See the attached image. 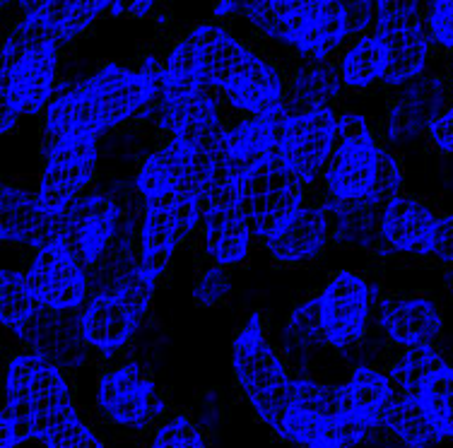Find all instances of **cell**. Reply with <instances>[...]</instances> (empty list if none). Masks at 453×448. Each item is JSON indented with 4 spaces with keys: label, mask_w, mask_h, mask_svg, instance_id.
Listing matches in <instances>:
<instances>
[{
    "label": "cell",
    "mask_w": 453,
    "mask_h": 448,
    "mask_svg": "<svg viewBox=\"0 0 453 448\" xmlns=\"http://www.w3.org/2000/svg\"><path fill=\"white\" fill-rule=\"evenodd\" d=\"M159 95L162 89L142 71L106 63L92 78L61 92L46 109L42 133L44 157L70 140H99L104 133L119 131L126 121H135L140 111L157 102Z\"/></svg>",
    "instance_id": "1"
},
{
    "label": "cell",
    "mask_w": 453,
    "mask_h": 448,
    "mask_svg": "<svg viewBox=\"0 0 453 448\" xmlns=\"http://www.w3.org/2000/svg\"><path fill=\"white\" fill-rule=\"evenodd\" d=\"M58 42L42 19L25 12L3 44L0 109L35 116L51 106L56 92Z\"/></svg>",
    "instance_id": "2"
},
{
    "label": "cell",
    "mask_w": 453,
    "mask_h": 448,
    "mask_svg": "<svg viewBox=\"0 0 453 448\" xmlns=\"http://www.w3.org/2000/svg\"><path fill=\"white\" fill-rule=\"evenodd\" d=\"M232 367L236 383L253 413L278 434L288 413L292 376L288 364L265 338L261 314H251L244 328L236 333L232 345Z\"/></svg>",
    "instance_id": "3"
},
{
    "label": "cell",
    "mask_w": 453,
    "mask_h": 448,
    "mask_svg": "<svg viewBox=\"0 0 453 448\" xmlns=\"http://www.w3.org/2000/svg\"><path fill=\"white\" fill-rule=\"evenodd\" d=\"M379 142L362 114L348 111L338 116V140L326 167V186L331 201H366L372 195L379 162Z\"/></svg>",
    "instance_id": "4"
},
{
    "label": "cell",
    "mask_w": 453,
    "mask_h": 448,
    "mask_svg": "<svg viewBox=\"0 0 453 448\" xmlns=\"http://www.w3.org/2000/svg\"><path fill=\"white\" fill-rule=\"evenodd\" d=\"M374 34L384 42L388 56L384 85L398 89L425 75L429 34L427 25H422L418 3H395V0L379 3Z\"/></svg>",
    "instance_id": "5"
},
{
    "label": "cell",
    "mask_w": 453,
    "mask_h": 448,
    "mask_svg": "<svg viewBox=\"0 0 453 448\" xmlns=\"http://www.w3.org/2000/svg\"><path fill=\"white\" fill-rule=\"evenodd\" d=\"M165 407L155 376L140 361H126L99 376L96 410L106 422L123 429H145L165 413Z\"/></svg>",
    "instance_id": "6"
},
{
    "label": "cell",
    "mask_w": 453,
    "mask_h": 448,
    "mask_svg": "<svg viewBox=\"0 0 453 448\" xmlns=\"http://www.w3.org/2000/svg\"><path fill=\"white\" fill-rule=\"evenodd\" d=\"M253 229L246 217L239 188L219 164L208 195L203 198V248L219 268H232L249 255Z\"/></svg>",
    "instance_id": "7"
},
{
    "label": "cell",
    "mask_w": 453,
    "mask_h": 448,
    "mask_svg": "<svg viewBox=\"0 0 453 448\" xmlns=\"http://www.w3.org/2000/svg\"><path fill=\"white\" fill-rule=\"evenodd\" d=\"M326 347L345 352L365 340L372 311V287L359 273L340 270L319 294Z\"/></svg>",
    "instance_id": "8"
},
{
    "label": "cell",
    "mask_w": 453,
    "mask_h": 448,
    "mask_svg": "<svg viewBox=\"0 0 453 448\" xmlns=\"http://www.w3.org/2000/svg\"><path fill=\"white\" fill-rule=\"evenodd\" d=\"M25 275L39 307L51 311H75L88 299V270L56 239L36 251Z\"/></svg>",
    "instance_id": "9"
},
{
    "label": "cell",
    "mask_w": 453,
    "mask_h": 448,
    "mask_svg": "<svg viewBox=\"0 0 453 448\" xmlns=\"http://www.w3.org/2000/svg\"><path fill=\"white\" fill-rule=\"evenodd\" d=\"M338 140V116L333 109L289 114L282 131V159L302 184H314L328 167Z\"/></svg>",
    "instance_id": "10"
},
{
    "label": "cell",
    "mask_w": 453,
    "mask_h": 448,
    "mask_svg": "<svg viewBox=\"0 0 453 448\" xmlns=\"http://www.w3.org/2000/svg\"><path fill=\"white\" fill-rule=\"evenodd\" d=\"M395 386L391 374L374 364H359L352 369L345 383L338 386L340 422L352 437L355 448L365 444L369 431L384 424L388 407L395 400Z\"/></svg>",
    "instance_id": "11"
},
{
    "label": "cell",
    "mask_w": 453,
    "mask_h": 448,
    "mask_svg": "<svg viewBox=\"0 0 453 448\" xmlns=\"http://www.w3.org/2000/svg\"><path fill=\"white\" fill-rule=\"evenodd\" d=\"M44 159L46 164L42 171V181H39V201L46 212L58 217L92 184L96 162H99V140L95 138L70 140L53 149Z\"/></svg>",
    "instance_id": "12"
},
{
    "label": "cell",
    "mask_w": 453,
    "mask_h": 448,
    "mask_svg": "<svg viewBox=\"0 0 453 448\" xmlns=\"http://www.w3.org/2000/svg\"><path fill=\"white\" fill-rule=\"evenodd\" d=\"M444 82L436 75L425 72L418 80L398 87L388 106V118H386L388 140L393 145H408L418 140L422 133H427L436 116L444 111Z\"/></svg>",
    "instance_id": "13"
},
{
    "label": "cell",
    "mask_w": 453,
    "mask_h": 448,
    "mask_svg": "<svg viewBox=\"0 0 453 448\" xmlns=\"http://www.w3.org/2000/svg\"><path fill=\"white\" fill-rule=\"evenodd\" d=\"M376 323L381 333L398 347L434 343L441 333V308L434 299L419 294H391L376 304Z\"/></svg>",
    "instance_id": "14"
},
{
    "label": "cell",
    "mask_w": 453,
    "mask_h": 448,
    "mask_svg": "<svg viewBox=\"0 0 453 448\" xmlns=\"http://www.w3.org/2000/svg\"><path fill=\"white\" fill-rule=\"evenodd\" d=\"M188 39L196 46L198 75L203 89L208 92H226L253 56L251 49L242 39L229 34L222 25L193 27Z\"/></svg>",
    "instance_id": "15"
},
{
    "label": "cell",
    "mask_w": 453,
    "mask_h": 448,
    "mask_svg": "<svg viewBox=\"0 0 453 448\" xmlns=\"http://www.w3.org/2000/svg\"><path fill=\"white\" fill-rule=\"evenodd\" d=\"M27 350L53 361L56 367H80L88 360L89 350L82 335V318L73 311H51L42 308L27 330L19 335Z\"/></svg>",
    "instance_id": "16"
},
{
    "label": "cell",
    "mask_w": 453,
    "mask_h": 448,
    "mask_svg": "<svg viewBox=\"0 0 453 448\" xmlns=\"http://www.w3.org/2000/svg\"><path fill=\"white\" fill-rule=\"evenodd\" d=\"M80 318H82V335L89 350L99 352L104 357H113L116 352L131 343L145 316H140L119 294H95L82 307Z\"/></svg>",
    "instance_id": "17"
},
{
    "label": "cell",
    "mask_w": 453,
    "mask_h": 448,
    "mask_svg": "<svg viewBox=\"0 0 453 448\" xmlns=\"http://www.w3.org/2000/svg\"><path fill=\"white\" fill-rule=\"evenodd\" d=\"M0 237L39 251L56 237V217L46 212L39 194L5 184L0 191Z\"/></svg>",
    "instance_id": "18"
},
{
    "label": "cell",
    "mask_w": 453,
    "mask_h": 448,
    "mask_svg": "<svg viewBox=\"0 0 453 448\" xmlns=\"http://www.w3.org/2000/svg\"><path fill=\"white\" fill-rule=\"evenodd\" d=\"M434 224V212L419 198L398 194L381 208V237L386 247L398 254L418 258L429 255Z\"/></svg>",
    "instance_id": "19"
},
{
    "label": "cell",
    "mask_w": 453,
    "mask_h": 448,
    "mask_svg": "<svg viewBox=\"0 0 453 448\" xmlns=\"http://www.w3.org/2000/svg\"><path fill=\"white\" fill-rule=\"evenodd\" d=\"M331 237V220L326 208H302L295 217L278 229L268 241L265 248L273 255L275 263L299 265L309 263L323 254V248Z\"/></svg>",
    "instance_id": "20"
},
{
    "label": "cell",
    "mask_w": 453,
    "mask_h": 448,
    "mask_svg": "<svg viewBox=\"0 0 453 448\" xmlns=\"http://www.w3.org/2000/svg\"><path fill=\"white\" fill-rule=\"evenodd\" d=\"M222 97L236 111L249 114L251 118L265 116L285 106V80L282 72L273 61L263 58L261 53L253 51L244 71L232 82V87L222 92Z\"/></svg>",
    "instance_id": "21"
},
{
    "label": "cell",
    "mask_w": 453,
    "mask_h": 448,
    "mask_svg": "<svg viewBox=\"0 0 453 448\" xmlns=\"http://www.w3.org/2000/svg\"><path fill=\"white\" fill-rule=\"evenodd\" d=\"M29 405H32V424H35V439L46 441L53 431L73 420L78 410L73 405L70 383L61 367L44 360L35 374L29 388Z\"/></svg>",
    "instance_id": "22"
},
{
    "label": "cell",
    "mask_w": 453,
    "mask_h": 448,
    "mask_svg": "<svg viewBox=\"0 0 453 448\" xmlns=\"http://www.w3.org/2000/svg\"><path fill=\"white\" fill-rule=\"evenodd\" d=\"M140 268L159 280L172 263L176 247L181 244L176 234L174 215H172V194L145 201V215L140 224Z\"/></svg>",
    "instance_id": "23"
},
{
    "label": "cell",
    "mask_w": 453,
    "mask_h": 448,
    "mask_svg": "<svg viewBox=\"0 0 453 448\" xmlns=\"http://www.w3.org/2000/svg\"><path fill=\"white\" fill-rule=\"evenodd\" d=\"M314 12V3H282L263 0L244 3V15L261 34L285 46H296L304 34L306 25Z\"/></svg>",
    "instance_id": "24"
},
{
    "label": "cell",
    "mask_w": 453,
    "mask_h": 448,
    "mask_svg": "<svg viewBox=\"0 0 453 448\" xmlns=\"http://www.w3.org/2000/svg\"><path fill=\"white\" fill-rule=\"evenodd\" d=\"M342 78L333 61H302L292 80L289 114H304L316 109H331L333 99L340 97Z\"/></svg>",
    "instance_id": "25"
},
{
    "label": "cell",
    "mask_w": 453,
    "mask_h": 448,
    "mask_svg": "<svg viewBox=\"0 0 453 448\" xmlns=\"http://www.w3.org/2000/svg\"><path fill=\"white\" fill-rule=\"evenodd\" d=\"M111 3H22V12H32L42 19L58 46L75 42L82 32L95 25L102 12H109Z\"/></svg>",
    "instance_id": "26"
},
{
    "label": "cell",
    "mask_w": 453,
    "mask_h": 448,
    "mask_svg": "<svg viewBox=\"0 0 453 448\" xmlns=\"http://www.w3.org/2000/svg\"><path fill=\"white\" fill-rule=\"evenodd\" d=\"M345 36L348 29L342 3H314L311 19L295 49L302 61H331Z\"/></svg>",
    "instance_id": "27"
},
{
    "label": "cell",
    "mask_w": 453,
    "mask_h": 448,
    "mask_svg": "<svg viewBox=\"0 0 453 448\" xmlns=\"http://www.w3.org/2000/svg\"><path fill=\"white\" fill-rule=\"evenodd\" d=\"M381 427L391 431L403 448H434L444 441L418 396H395Z\"/></svg>",
    "instance_id": "28"
},
{
    "label": "cell",
    "mask_w": 453,
    "mask_h": 448,
    "mask_svg": "<svg viewBox=\"0 0 453 448\" xmlns=\"http://www.w3.org/2000/svg\"><path fill=\"white\" fill-rule=\"evenodd\" d=\"M386 63H388V56H386L384 42L376 34L359 36L357 42L342 53L338 63L342 85L362 92L376 82H384Z\"/></svg>",
    "instance_id": "29"
},
{
    "label": "cell",
    "mask_w": 453,
    "mask_h": 448,
    "mask_svg": "<svg viewBox=\"0 0 453 448\" xmlns=\"http://www.w3.org/2000/svg\"><path fill=\"white\" fill-rule=\"evenodd\" d=\"M42 308L44 307H39V301L27 285L25 273L8 268L0 273V318L10 333L19 338Z\"/></svg>",
    "instance_id": "30"
},
{
    "label": "cell",
    "mask_w": 453,
    "mask_h": 448,
    "mask_svg": "<svg viewBox=\"0 0 453 448\" xmlns=\"http://www.w3.org/2000/svg\"><path fill=\"white\" fill-rule=\"evenodd\" d=\"M446 364L444 354L436 350L434 345H418L408 347L391 367V381L398 396H418L422 383L427 381L436 369Z\"/></svg>",
    "instance_id": "31"
},
{
    "label": "cell",
    "mask_w": 453,
    "mask_h": 448,
    "mask_svg": "<svg viewBox=\"0 0 453 448\" xmlns=\"http://www.w3.org/2000/svg\"><path fill=\"white\" fill-rule=\"evenodd\" d=\"M282 347L289 357H306L314 347H326L321 325V299L314 297L296 307L282 330Z\"/></svg>",
    "instance_id": "32"
},
{
    "label": "cell",
    "mask_w": 453,
    "mask_h": 448,
    "mask_svg": "<svg viewBox=\"0 0 453 448\" xmlns=\"http://www.w3.org/2000/svg\"><path fill=\"white\" fill-rule=\"evenodd\" d=\"M418 398L441 434V439H453V364L446 361L441 369L422 383Z\"/></svg>",
    "instance_id": "33"
},
{
    "label": "cell",
    "mask_w": 453,
    "mask_h": 448,
    "mask_svg": "<svg viewBox=\"0 0 453 448\" xmlns=\"http://www.w3.org/2000/svg\"><path fill=\"white\" fill-rule=\"evenodd\" d=\"M148 448H210L205 434L188 414H174L166 420L157 431Z\"/></svg>",
    "instance_id": "34"
},
{
    "label": "cell",
    "mask_w": 453,
    "mask_h": 448,
    "mask_svg": "<svg viewBox=\"0 0 453 448\" xmlns=\"http://www.w3.org/2000/svg\"><path fill=\"white\" fill-rule=\"evenodd\" d=\"M401 186H403L401 162H398L395 155H391L388 149L381 148V152H379V162H376V178H374V188H372V195H369V202L376 205V208H384L386 202L398 195Z\"/></svg>",
    "instance_id": "35"
},
{
    "label": "cell",
    "mask_w": 453,
    "mask_h": 448,
    "mask_svg": "<svg viewBox=\"0 0 453 448\" xmlns=\"http://www.w3.org/2000/svg\"><path fill=\"white\" fill-rule=\"evenodd\" d=\"M229 294H232V280L226 275V268H219V265L208 268L193 287V301L203 308H215L225 304Z\"/></svg>",
    "instance_id": "36"
},
{
    "label": "cell",
    "mask_w": 453,
    "mask_h": 448,
    "mask_svg": "<svg viewBox=\"0 0 453 448\" xmlns=\"http://www.w3.org/2000/svg\"><path fill=\"white\" fill-rule=\"evenodd\" d=\"M42 444H44V448H104L102 439L80 420V414H75L73 420L58 427Z\"/></svg>",
    "instance_id": "37"
},
{
    "label": "cell",
    "mask_w": 453,
    "mask_h": 448,
    "mask_svg": "<svg viewBox=\"0 0 453 448\" xmlns=\"http://www.w3.org/2000/svg\"><path fill=\"white\" fill-rule=\"evenodd\" d=\"M427 34L429 42L453 51V0L429 3Z\"/></svg>",
    "instance_id": "38"
},
{
    "label": "cell",
    "mask_w": 453,
    "mask_h": 448,
    "mask_svg": "<svg viewBox=\"0 0 453 448\" xmlns=\"http://www.w3.org/2000/svg\"><path fill=\"white\" fill-rule=\"evenodd\" d=\"M429 255L446 265H453V215L439 217L432 232Z\"/></svg>",
    "instance_id": "39"
},
{
    "label": "cell",
    "mask_w": 453,
    "mask_h": 448,
    "mask_svg": "<svg viewBox=\"0 0 453 448\" xmlns=\"http://www.w3.org/2000/svg\"><path fill=\"white\" fill-rule=\"evenodd\" d=\"M342 10H345L348 34H365L366 29L376 22V3H369V0L342 3Z\"/></svg>",
    "instance_id": "40"
},
{
    "label": "cell",
    "mask_w": 453,
    "mask_h": 448,
    "mask_svg": "<svg viewBox=\"0 0 453 448\" xmlns=\"http://www.w3.org/2000/svg\"><path fill=\"white\" fill-rule=\"evenodd\" d=\"M427 135L432 148L444 152V155H453V104L446 106L444 111L432 121Z\"/></svg>",
    "instance_id": "41"
},
{
    "label": "cell",
    "mask_w": 453,
    "mask_h": 448,
    "mask_svg": "<svg viewBox=\"0 0 453 448\" xmlns=\"http://www.w3.org/2000/svg\"><path fill=\"white\" fill-rule=\"evenodd\" d=\"M451 82H453V51H451Z\"/></svg>",
    "instance_id": "42"
}]
</instances>
